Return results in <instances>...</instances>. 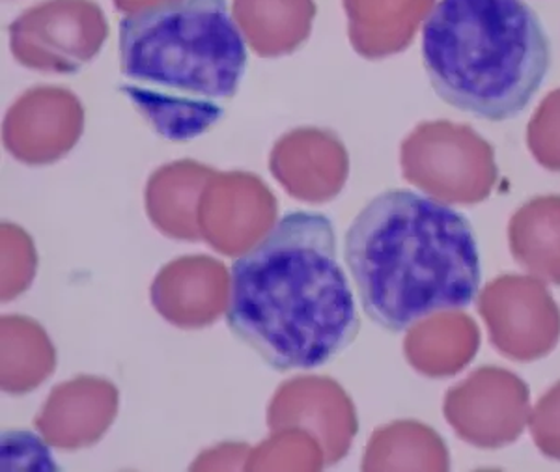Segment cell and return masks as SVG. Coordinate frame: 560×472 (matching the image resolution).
<instances>
[{
  "label": "cell",
  "instance_id": "obj_1",
  "mask_svg": "<svg viewBox=\"0 0 560 472\" xmlns=\"http://www.w3.org/2000/svg\"><path fill=\"white\" fill-rule=\"evenodd\" d=\"M226 323L275 370H316L345 352L361 321L331 221L293 211L240 256Z\"/></svg>",
  "mask_w": 560,
  "mask_h": 472
},
{
  "label": "cell",
  "instance_id": "obj_2",
  "mask_svg": "<svg viewBox=\"0 0 560 472\" xmlns=\"http://www.w3.org/2000/svg\"><path fill=\"white\" fill-rule=\"evenodd\" d=\"M346 262L366 316L390 332L467 307L480 287L469 221L438 198L382 192L346 234Z\"/></svg>",
  "mask_w": 560,
  "mask_h": 472
},
{
  "label": "cell",
  "instance_id": "obj_3",
  "mask_svg": "<svg viewBox=\"0 0 560 472\" xmlns=\"http://www.w3.org/2000/svg\"><path fill=\"white\" fill-rule=\"evenodd\" d=\"M245 68L226 0H168L121 20V94L166 141H191L221 120Z\"/></svg>",
  "mask_w": 560,
  "mask_h": 472
},
{
  "label": "cell",
  "instance_id": "obj_4",
  "mask_svg": "<svg viewBox=\"0 0 560 472\" xmlns=\"http://www.w3.org/2000/svg\"><path fill=\"white\" fill-rule=\"evenodd\" d=\"M420 51L435 94L490 121L522 115L551 66L548 34L525 0H440Z\"/></svg>",
  "mask_w": 560,
  "mask_h": 472
},
{
  "label": "cell",
  "instance_id": "obj_5",
  "mask_svg": "<svg viewBox=\"0 0 560 472\" xmlns=\"http://www.w3.org/2000/svg\"><path fill=\"white\" fill-rule=\"evenodd\" d=\"M497 352L517 363H533L553 352L560 340V308L538 276L503 275L478 297Z\"/></svg>",
  "mask_w": 560,
  "mask_h": 472
},
{
  "label": "cell",
  "instance_id": "obj_6",
  "mask_svg": "<svg viewBox=\"0 0 560 472\" xmlns=\"http://www.w3.org/2000/svg\"><path fill=\"white\" fill-rule=\"evenodd\" d=\"M530 392L522 377L482 366L448 390L446 422L472 447L495 450L520 439L530 418Z\"/></svg>",
  "mask_w": 560,
  "mask_h": 472
},
{
  "label": "cell",
  "instance_id": "obj_7",
  "mask_svg": "<svg viewBox=\"0 0 560 472\" xmlns=\"http://www.w3.org/2000/svg\"><path fill=\"white\" fill-rule=\"evenodd\" d=\"M411 161L413 181L441 202H480L495 179L490 146L471 129L448 123L424 129V139Z\"/></svg>",
  "mask_w": 560,
  "mask_h": 472
},
{
  "label": "cell",
  "instance_id": "obj_8",
  "mask_svg": "<svg viewBox=\"0 0 560 472\" xmlns=\"http://www.w3.org/2000/svg\"><path fill=\"white\" fill-rule=\"evenodd\" d=\"M411 329V357L427 376H456L471 363L480 345L477 323L464 312L432 314Z\"/></svg>",
  "mask_w": 560,
  "mask_h": 472
},
{
  "label": "cell",
  "instance_id": "obj_9",
  "mask_svg": "<svg viewBox=\"0 0 560 472\" xmlns=\"http://www.w3.org/2000/svg\"><path fill=\"white\" fill-rule=\"evenodd\" d=\"M509 245L530 275L560 286V198H536L523 205L510 221Z\"/></svg>",
  "mask_w": 560,
  "mask_h": 472
},
{
  "label": "cell",
  "instance_id": "obj_10",
  "mask_svg": "<svg viewBox=\"0 0 560 472\" xmlns=\"http://www.w3.org/2000/svg\"><path fill=\"white\" fill-rule=\"evenodd\" d=\"M528 428L538 450L560 461V381L541 396L530 411Z\"/></svg>",
  "mask_w": 560,
  "mask_h": 472
},
{
  "label": "cell",
  "instance_id": "obj_11",
  "mask_svg": "<svg viewBox=\"0 0 560 472\" xmlns=\"http://www.w3.org/2000/svg\"><path fill=\"white\" fill-rule=\"evenodd\" d=\"M530 146L544 165L560 170V92L549 97L533 121Z\"/></svg>",
  "mask_w": 560,
  "mask_h": 472
}]
</instances>
